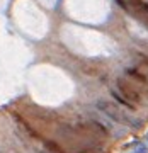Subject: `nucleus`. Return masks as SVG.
<instances>
[{"label":"nucleus","instance_id":"obj_1","mask_svg":"<svg viewBox=\"0 0 148 153\" xmlns=\"http://www.w3.org/2000/svg\"><path fill=\"white\" fill-rule=\"evenodd\" d=\"M97 107L102 112H106V114L109 116L111 119H114V121H124V123H128V124H133L135 128H140V121H133L129 116H126V114H123L116 105H112V104H109V102H104V100H99L97 102Z\"/></svg>","mask_w":148,"mask_h":153},{"label":"nucleus","instance_id":"obj_6","mask_svg":"<svg viewBox=\"0 0 148 153\" xmlns=\"http://www.w3.org/2000/svg\"><path fill=\"white\" fill-rule=\"evenodd\" d=\"M147 141H148V133H147Z\"/></svg>","mask_w":148,"mask_h":153},{"label":"nucleus","instance_id":"obj_3","mask_svg":"<svg viewBox=\"0 0 148 153\" xmlns=\"http://www.w3.org/2000/svg\"><path fill=\"white\" fill-rule=\"evenodd\" d=\"M112 97H114L116 100H118V102H121V104L124 105V107H128V109H133V104H129V102H128L126 99H123V97L119 95V94L116 92V90H112Z\"/></svg>","mask_w":148,"mask_h":153},{"label":"nucleus","instance_id":"obj_5","mask_svg":"<svg viewBox=\"0 0 148 153\" xmlns=\"http://www.w3.org/2000/svg\"><path fill=\"white\" fill-rule=\"evenodd\" d=\"M116 2H118V4H119V5L123 7V9H124V10H128V5L124 4V0H116Z\"/></svg>","mask_w":148,"mask_h":153},{"label":"nucleus","instance_id":"obj_4","mask_svg":"<svg viewBox=\"0 0 148 153\" xmlns=\"http://www.w3.org/2000/svg\"><path fill=\"white\" fill-rule=\"evenodd\" d=\"M128 75L135 76V78H136V80H140V82H145V76H143V75H140V73H138L136 70H131V68H129V70H128Z\"/></svg>","mask_w":148,"mask_h":153},{"label":"nucleus","instance_id":"obj_2","mask_svg":"<svg viewBox=\"0 0 148 153\" xmlns=\"http://www.w3.org/2000/svg\"><path fill=\"white\" fill-rule=\"evenodd\" d=\"M118 87H119V90H121V94H119V95H121L123 99H124V97H128L126 100L129 102V104H131V99L135 100V102H138V100H140V97H138V94L135 92L133 88H129V87H128V85H126L124 82H121V80H119V82H118Z\"/></svg>","mask_w":148,"mask_h":153}]
</instances>
